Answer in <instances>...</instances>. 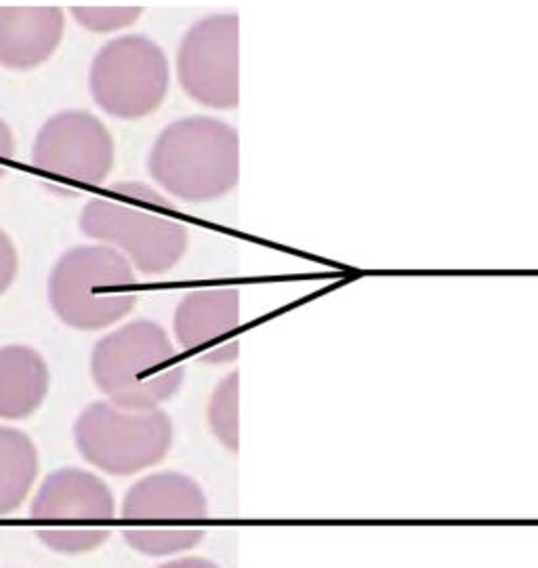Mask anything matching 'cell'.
Masks as SVG:
<instances>
[{
	"mask_svg": "<svg viewBox=\"0 0 538 568\" xmlns=\"http://www.w3.org/2000/svg\"><path fill=\"white\" fill-rule=\"evenodd\" d=\"M39 450L16 427L0 426V516L21 508L39 478Z\"/></svg>",
	"mask_w": 538,
	"mask_h": 568,
	"instance_id": "obj_14",
	"label": "cell"
},
{
	"mask_svg": "<svg viewBox=\"0 0 538 568\" xmlns=\"http://www.w3.org/2000/svg\"><path fill=\"white\" fill-rule=\"evenodd\" d=\"M20 272V257L13 241L0 230V295L13 284Z\"/></svg>",
	"mask_w": 538,
	"mask_h": 568,
	"instance_id": "obj_17",
	"label": "cell"
},
{
	"mask_svg": "<svg viewBox=\"0 0 538 568\" xmlns=\"http://www.w3.org/2000/svg\"><path fill=\"white\" fill-rule=\"evenodd\" d=\"M30 516L39 520L40 541L58 554H89L101 548L112 530L105 525L116 516V501L100 476L79 467L49 474L39 488Z\"/></svg>",
	"mask_w": 538,
	"mask_h": 568,
	"instance_id": "obj_6",
	"label": "cell"
},
{
	"mask_svg": "<svg viewBox=\"0 0 538 568\" xmlns=\"http://www.w3.org/2000/svg\"><path fill=\"white\" fill-rule=\"evenodd\" d=\"M238 339H232V342H227V344L215 347L213 352L204 354L199 361L200 363H204V365H227V363H234V361L238 358Z\"/></svg>",
	"mask_w": 538,
	"mask_h": 568,
	"instance_id": "obj_19",
	"label": "cell"
},
{
	"mask_svg": "<svg viewBox=\"0 0 538 568\" xmlns=\"http://www.w3.org/2000/svg\"><path fill=\"white\" fill-rule=\"evenodd\" d=\"M120 516L124 541L143 556H173L199 548L206 528L190 525L209 516V499L199 483L177 471L141 478L124 495Z\"/></svg>",
	"mask_w": 538,
	"mask_h": 568,
	"instance_id": "obj_5",
	"label": "cell"
},
{
	"mask_svg": "<svg viewBox=\"0 0 538 568\" xmlns=\"http://www.w3.org/2000/svg\"><path fill=\"white\" fill-rule=\"evenodd\" d=\"M148 171L177 201H220L238 183V131L213 116L173 122L152 145Z\"/></svg>",
	"mask_w": 538,
	"mask_h": 568,
	"instance_id": "obj_2",
	"label": "cell"
},
{
	"mask_svg": "<svg viewBox=\"0 0 538 568\" xmlns=\"http://www.w3.org/2000/svg\"><path fill=\"white\" fill-rule=\"evenodd\" d=\"M16 159V140L13 131L4 121H0V180L7 175L9 166Z\"/></svg>",
	"mask_w": 538,
	"mask_h": 568,
	"instance_id": "obj_18",
	"label": "cell"
},
{
	"mask_svg": "<svg viewBox=\"0 0 538 568\" xmlns=\"http://www.w3.org/2000/svg\"><path fill=\"white\" fill-rule=\"evenodd\" d=\"M240 325V291L232 286L190 291L173 318V331L181 347L199 354V358L236 339L232 335Z\"/></svg>",
	"mask_w": 538,
	"mask_h": 568,
	"instance_id": "obj_11",
	"label": "cell"
},
{
	"mask_svg": "<svg viewBox=\"0 0 538 568\" xmlns=\"http://www.w3.org/2000/svg\"><path fill=\"white\" fill-rule=\"evenodd\" d=\"M173 422L162 408L133 413L112 403L87 406L74 426L80 455L112 476L159 466L173 447Z\"/></svg>",
	"mask_w": 538,
	"mask_h": 568,
	"instance_id": "obj_7",
	"label": "cell"
},
{
	"mask_svg": "<svg viewBox=\"0 0 538 568\" xmlns=\"http://www.w3.org/2000/svg\"><path fill=\"white\" fill-rule=\"evenodd\" d=\"M74 20L91 32H112L129 28L143 16V7H72Z\"/></svg>",
	"mask_w": 538,
	"mask_h": 568,
	"instance_id": "obj_16",
	"label": "cell"
},
{
	"mask_svg": "<svg viewBox=\"0 0 538 568\" xmlns=\"http://www.w3.org/2000/svg\"><path fill=\"white\" fill-rule=\"evenodd\" d=\"M177 79L190 100L211 110L240 103V20L217 13L194 23L177 51Z\"/></svg>",
	"mask_w": 538,
	"mask_h": 568,
	"instance_id": "obj_9",
	"label": "cell"
},
{
	"mask_svg": "<svg viewBox=\"0 0 538 568\" xmlns=\"http://www.w3.org/2000/svg\"><path fill=\"white\" fill-rule=\"evenodd\" d=\"M159 568H221L220 565H215L213 560L209 558H202V556H185V558H177V560H171V562H164Z\"/></svg>",
	"mask_w": 538,
	"mask_h": 568,
	"instance_id": "obj_20",
	"label": "cell"
},
{
	"mask_svg": "<svg viewBox=\"0 0 538 568\" xmlns=\"http://www.w3.org/2000/svg\"><path fill=\"white\" fill-rule=\"evenodd\" d=\"M91 375L112 405L143 413L159 408L180 392L185 368L162 326L135 321L95 344Z\"/></svg>",
	"mask_w": 538,
	"mask_h": 568,
	"instance_id": "obj_3",
	"label": "cell"
},
{
	"mask_svg": "<svg viewBox=\"0 0 538 568\" xmlns=\"http://www.w3.org/2000/svg\"><path fill=\"white\" fill-rule=\"evenodd\" d=\"M80 230L119 246L145 276L173 270L190 246V230L175 217V204L145 183L108 187L82 209Z\"/></svg>",
	"mask_w": 538,
	"mask_h": 568,
	"instance_id": "obj_1",
	"label": "cell"
},
{
	"mask_svg": "<svg viewBox=\"0 0 538 568\" xmlns=\"http://www.w3.org/2000/svg\"><path fill=\"white\" fill-rule=\"evenodd\" d=\"M131 262L112 246H74L49 278V302L63 325L101 331L129 316L140 302Z\"/></svg>",
	"mask_w": 538,
	"mask_h": 568,
	"instance_id": "obj_4",
	"label": "cell"
},
{
	"mask_svg": "<svg viewBox=\"0 0 538 568\" xmlns=\"http://www.w3.org/2000/svg\"><path fill=\"white\" fill-rule=\"evenodd\" d=\"M89 82L103 112L120 121H141L166 100L171 72L156 42L126 34L101 47L91 63Z\"/></svg>",
	"mask_w": 538,
	"mask_h": 568,
	"instance_id": "obj_8",
	"label": "cell"
},
{
	"mask_svg": "<svg viewBox=\"0 0 538 568\" xmlns=\"http://www.w3.org/2000/svg\"><path fill=\"white\" fill-rule=\"evenodd\" d=\"M116 159L110 129L91 112L68 110L42 124L32 148L34 166L72 185H100Z\"/></svg>",
	"mask_w": 538,
	"mask_h": 568,
	"instance_id": "obj_10",
	"label": "cell"
},
{
	"mask_svg": "<svg viewBox=\"0 0 538 568\" xmlns=\"http://www.w3.org/2000/svg\"><path fill=\"white\" fill-rule=\"evenodd\" d=\"M49 386V365L34 347H0V419L20 422L32 417L44 403Z\"/></svg>",
	"mask_w": 538,
	"mask_h": 568,
	"instance_id": "obj_13",
	"label": "cell"
},
{
	"mask_svg": "<svg viewBox=\"0 0 538 568\" xmlns=\"http://www.w3.org/2000/svg\"><path fill=\"white\" fill-rule=\"evenodd\" d=\"M60 7H0V65L34 70L49 60L63 39Z\"/></svg>",
	"mask_w": 538,
	"mask_h": 568,
	"instance_id": "obj_12",
	"label": "cell"
},
{
	"mask_svg": "<svg viewBox=\"0 0 538 568\" xmlns=\"http://www.w3.org/2000/svg\"><path fill=\"white\" fill-rule=\"evenodd\" d=\"M238 403L240 375L238 371H234L221 379L206 406L209 427L230 453H238L240 448Z\"/></svg>",
	"mask_w": 538,
	"mask_h": 568,
	"instance_id": "obj_15",
	"label": "cell"
}]
</instances>
